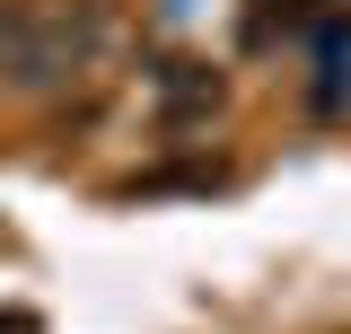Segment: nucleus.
I'll return each mask as SVG.
<instances>
[{"instance_id": "obj_2", "label": "nucleus", "mask_w": 351, "mask_h": 334, "mask_svg": "<svg viewBox=\"0 0 351 334\" xmlns=\"http://www.w3.org/2000/svg\"><path fill=\"white\" fill-rule=\"evenodd\" d=\"M211 106H219V80L202 62H167V71H158V115H167V124H193V115H211Z\"/></svg>"}, {"instance_id": "obj_1", "label": "nucleus", "mask_w": 351, "mask_h": 334, "mask_svg": "<svg viewBox=\"0 0 351 334\" xmlns=\"http://www.w3.org/2000/svg\"><path fill=\"white\" fill-rule=\"evenodd\" d=\"M97 44V9H44V18H0V71L9 88H53L71 80Z\"/></svg>"}]
</instances>
